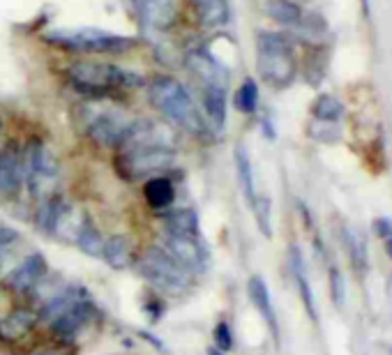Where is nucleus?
<instances>
[{
  "label": "nucleus",
  "mask_w": 392,
  "mask_h": 355,
  "mask_svg": "<svg viewBox=\"0 0 392 355\" xmlns=\"http://www.w3.org/2000/svg\"><path fill=\"white\" fill-rule=\"evenodd\" d=\"M148 100L162 113L166 123L176 125L194 136H206L208 123L203 120L199 107L194 104L190 91L178 79L169 74H157L148 83Z\"/></svg>",
  "instance_id": "obj_1"
},
{
  "label": "nucleus",
  "mask_w": 392,
  "mask_h": 355,
  "mask_svg": "<svg viewBox=\"0 0 392 355\" xmlns=\"http://www.w3.org/2000/svg\"><path fill=\"white\" fill-rule=\"evenodd\" d=\"M44 39L63 51L81 55H122L136 48L134 37L102 28H53L46 32Z\"/></svg>",
  "instance_id": "obj_2"
},
{
  "label": "nucleus",
  "mask_w": 392,
  "mask_h": 355,
  "mask_svg": "<svg viewBox=\"0 0 392 355\" xmlns=\"http://www.w3.org/2000/svg\"><path fill=\"white\" fill-rule=\"evenodd\" d=\"M67 79L79 93L88 97H106L118 88H141L143 76L120 65L97 62V60H77L67 65Z\"/></svg>",
  "instance_id": "obj_3"
},
{
  "label": "nucleus",
  "mask_w": 392,
  "mask_h": 355,
  "mask_svg": "<svg viewBox=\"0 0 392 355\" xmlns=\"http://www.w3.org/2000/svg\"><path fill=\"white\" fill-rule=\"evenodd\" d=\"M256 69L268 86L289 88L298 74V62L293 58L291 39L282 32H259Z\"/></svg>",
  "instance_id": "obj_4"
},
{
  "label": "nucleus",
  "mask_w": 392,
  "mask_h": 355,
  "mask_svg": "<svg viewBox=\"0 0 392 355\" xmlns=\"http://www.w3.org/2000/svg\"><path fill=\"white\" fill-rule=\"evenodd\" d=\"M23 159H26V185L30 196L35 201L53 196L60 180V164L55 152L42 141H32L23 150Z\"/></svg>",
  "instance_id": "obj_5"
},
{
  "label": "nucleus",
  "mask_w": 392,
  "mask_h": 355,
  "mask_svg": "<svg viewBox=\"0 0 392 355\" xmlns=\"http://www.w3.org/2000/svg\"><path fill=\"white\" fill-rule=\"evenodd\" d=\"M138 272L150 281L152 286H157L166 293H181L192 281V272L183 268L176 258H171L162 247L148 249L141 261H138Z\"/></svg>",
  "instance_id": "obj_6"
},
{
  "label": "nucleus",
  "mask_w": 392,
  "mask_h": 355,
  "mask_svg": "<svg viewBox=\"0 0 392 355\" xmlns=\"http://www.w3.org/2000/svg\"><path fill=\"white\" fill-rule=\"evenodd\" d=\"M176 164V148H136L118 152V171L125 180L157 178Z\"/></svg>",
  "instance_id": "obj_7"
},
{
  "label": "nucleus",
  "mask_w": 392,
  "mask_h": 355,
  "mask_svg": "<svg viewBox=\"0 0 392 355\" xmlns=\"http://www.w3.org/2000/svg\"><path fill=\"white\" fill-rule=\"evenodd\" d=\"M136 148H176L169 123H157V120L148 118L132 120V125L118 143V152Z\"/></svg>",
  "instance_id": "obj_8"
},
{
  "label": "nucleus",
  "mask_w": 392,
  "mask_h": 355,
  "mask_svg": "<svg viewBox=\"0 0 392 355\" xmlns=\"http://www.w3.org/2000/svg\"><path fill=\"white\" fill-rule=\"evenodd\" d=\"M185 62L203 86L224 88V91H228V86H231V72L208 48H192V51H187Z\"/></svg>",
  "instance_id": "obj_9"
},
{
  "label": "nucleus",
  "mask_w": 392,
  "mask_h": 355,
  "mask_svg": "<svg viewBox=\"0 0 392 355\" xmlns=\"http://www.w3.org/2000/svg\"><path fill=\"white\" fill-rule=\"evenodd\" d=\"M26 182V159L23 148L16 141H10L0 150V196L14 199Z\"/></svg>",
  "instance_id": "obj_10"
},
{
  "label": "nucleus",
  "mask_w": 392,
  "mask_h": 355,
  "mask_svg": "<svg viewBox=\"0 0 392 355\" xmlns=\"http://www.w3.org/2000/svg\"><path fill=\"white\" fill-rule=\"evenodd\" d=\"M159 247L164 252L176 258L178 263L187 268L190 272H203L208 263V252L201 245L199 238H187V236H174V233H164L159 240Z\"/></svg>",
  "instance_id": "obj_11"
},
{
  "label": "nucleus",
  "mask_w": 392,
  "mask_h": 355,
  "mask_svg": "<svg viewBox=\"0 0 392 355\" xmlns=\"http://www.w3.org/2000/svg\"><path fill=\"white\" fill-rule=\"evenodd\" d=\"M132 125V118H127L125 113L118 109L100 111L97 116L88 123V136L104 148H118L122 136Z\"/></svg>",
  "instance_id": "obj_12"
},
{
  "label": "nucleus",
  "mask_w": 392,
  "mask_h": 355,
  "mask_svg": "<svg viewBox=\"0 0 392 355\" xmlns=\"http://www.w3.org/2000/svg\"><path fill=\"white\" fill-rule=\"evenodd\" d=\"M138 16L148 30L164 32L178 21V0H138Z\"/></svg>",
  "instance_id": "obj_13"
},
{
  "label": "nucleus",
  "mask_w": 392,
  "mask_h": 355,
  "mask_svg": "<svg viewBox=\"0 0 392 355\" xmlns=\"http://www.w3.org/2000/svg\"><path fill=\"white\" fill-rule=\"evenodd\" d=\"M46 270H48V265L42 254H28L12 270L7 284H10V288L16 290V293H26V290L35 288L39 281L46 277Z\"/></svg>",
  "instance_id": "obj_14"
},
{
  "label": "nucleus",
  "mask_w": 392,
  "mask_h": 355,
  "mask_svg": "<svg viewBox=\"0 0 392 355\" xmlns=\"http://www.w3.org/2000/svg\"><path fill=\"white\" fill-rule=\"evenodd\" d=\"M249 297L251 302H254L256 312L263 316V321L268 323V328L273 330L275 339H280V323H277V314H275V307H273V297H270V290H268L266 279L261 277V274H254V277H249Z\"/></svg>",
  "instance_id": "obj_15"
},
{
  "label": "nucleus",
  "mask_w": 392,
  "mask_h": 355,
  "mask_svg": "<svg viewBox=\"0 0 392 355\" xmlns=\"http://www.w3.org/2000/svg\"><path fill=\"white\" fill-rule=\"evenodd\" d=\"M91 316H93V304L88 300H81L77 304H72L67 312L60 314V316L55 321H51V323H53V330L58 335L72 337V335H77L88 321H91Z\"/></svg>",
  "instance_id": "obj_16"
},
{
  "label": "nucleus",
  "mask_w": 392,
  "mask_h": 355,
  "mask_svg": "<svg viewBox=\"0 0 392 355\" xmlns=\"http://www.w3.org/2000/svg\"><path fill=\"white\" fill-rule=\"evenodd\" d=\"M81 300H86L84 288L81 286H65L42 304V314H39V316H42L44 321H55L60 314L67 312L72 304H77Z\"/></svg>",
  "instance_id": "obj_17"
},
{
  "label": "nucleus",
  "mask_w": 392,
  "mask_h": 355,
  "mask_svg": "<svg viewBox=\"0 0 392 355\" xmlns=\"http://www.w3.org/2000/svg\"><path fill=\"white\" fill-rule=\"evenodd\" d=\"M196 16L206 28H222L231 19L228 0H192Z\"/></svg>",
  "instance_id": "obj_18"
},
{
  "label": "nucleus",
  "mask_w": 392,
  "mask_h": 355,
  "mask_svg": "<svg viewBox=\"0 0 392 355\" xmlns=\"http://www.w3.org/2000/svg\"><path fill=\"white\" fill-rule=\"evenodd\" d=\"M291 270H293V277H296V284H298V290H300L302 304H305L309 319L316 323L318 321V312H316L314 290H312V284H309V279H307L305 263H302V256H300V249L298 247L291 249Z\"/></svg>",
  "instance_id": "obj_19"
},
{
  "label": "nucleus",
  "mask_w": 392,
  "mask_h": 355,
  "mask_svg": "<svg viewBox=\"0 0 392 355\" xmlns=\"http://www.w3.org/2000/svg\"><path fill=\"white\" fill-rule=\"evenodd\" d=\"M164 226H166V233H174V236L199 238V233H201L199 215L187 208L169 210V213L164 215Z\"/></svg>",
  "instance_id": "obj_20"
},
{
  "label": "nucleus",
  "mask_w": 392,
  "mask_h": 355,
  "mask_svg": "<svg viewBox=\"0 0 392 355\" xmlns=\"http://www.w3.org/2000/svg\"><path fill=\"white\" fill-rule=\"evenodd\" d=\"M203 109L210 120V127L222 132L226 127V91L215 86H203Z\"/></svg>",
  "instance_id": "obj_21"
},
{
  "label": "nucleus",
  "mask_w": 392,
  "mask_h": 355,
  "mask_svg": "<svg viewBox=\"0 0 392 355\" xmlns=\"http://www.w3.org/2000/svg\"><path fill=\"white\" fill-rule=\"evenodd\" d=\"M143 194H145V201H148V206L155 208V210H164L169 206H174V201H176L174 182H171L169 178H164V175L150 178V180L145 182Z\"/></svg>",
  "instance_id": "obj_22"
},
{
  "label": "nucleus",
  "mask_w": 392,
  "mask_h": 355,
  "mask_svg": "<svg viewBox=\"0 0 392 355\" xmlns=\"http://www.w3.org/2000/svg\"><path fill=\"white\" fill-rule=\"evenodd\" d=\"M263 12L268 19H273L280 26L287 28H296L302 21V10L300 5H296L293 0H266L263 3Z\"/></svg>",
  "instance_id": "obj_23"
},
{
  "label": "nucleus",
  "mask_w": 392,
  "mask_h": 355,
  "mask_svg": "<svg viewBox=\"0 0 392 355\" xmlns=\"http://www.w3.org/2000/svg\"><path fill=\"white\" fill-rule=\"evenodd\" d=\"M102 258L111 265L113 270H125L132 261V245L125 236H111L104 240Z\"/></svg>",
  "instance_id": "obj_24"
},
{
  "label": "nucleus",
  "mask_w": 392,
  "mask_h": 355,
  "mask_svg": "<svg viewBox=\"0 0 392 355\" xmlns=\"http://www.w3.org/2000/svg\"><path fill=\"white\" fill-rule=\"evenodd\" d=\"M32 326H35V316H32L30 312H26V309L12 312L0 321V337L10 339V342H16V339L26 337L32 330Z\"/></svg>",
  "instance_id": "obj_25"
},
{
  "label": "nucleus",
  "mask_w": 392,
  "mask_h": 355,
  "mask_svg": "<svg viewBox=\"0 0 392 355\" xmlns=\"http://www.w3.org/2000/svg\"><path fill=\"white\" fill-rule=\"evenodd\" d=\"M235 171H238V180H240V187L244 199H247V203L251 206L256 199V182H254V168H251V159L247 155V150L238 145L235 148Z\"/></svg>",
  "instance_id": "obj_26"
},
{
  "label": "nucleus",
  "mask_w": 392,
  "mask_h": 355,
  "mask_svg": "<svg viewBox=\"0 0 392 355\" xmlns=\"http://www.w3.org/2000/svg\"><path fill=\"white\" fill-rule=\"evenodd\" d=\"M77 245H79V249H81V252H84L86 256H97V258H102L104 238H102L100 229H97V226H95L91 220H86L84 229H81L79 238H77Z\"/></svg>",
  "instance_id": "obj_27"
},
{
  "label": "nucleus",
  "mask_w": 392,
  "mask_h": 355,
  "mask_svg": "<svg viewBox=\"0 0 392 355\" xmlns=\"http://www.w3.org/2000/svg\"><path fill=\"white\" fill-rule=\"evenodd\" d=\"M312 113L321 120V123H337V120L341 118V113H344V107H341V102L337 100V97L321 95V97H316Z\"/></svg>",
  "instance_id": "obj_28"
},
{
  "label": "nucleus",
  "mask_w": 392,
  "mask_h": 355,
  "mask_svg": "<svg viewBox=\"0 0 392 355\" xmlns=\"http://www.w3.org/2000/svg\"><path fill=\"white\" fill-rule=\"evenodd\" d=\"M235 109L240 113H254L259 107V83L251 76H247L240 83L238 93H235Z\"/></svg>",
  "instance_id": "obj_29"
},
{
  "label": "nucleus",
  "mask_w": 392,
  "mask_h": 355,
  "mask_svg": "<svg viewBox=\"0 0 392 355\" xmlns=\"http://www.w3.org/2000/svg\"><path fill=\"white\" fill-rule=\"evenodd\" d=\"M251 210H254V215H256V224H259L261 233H263L266 238H270L273 236V222H270L273 203H270V199L263 196V194H256L254 203H251Z\"/></svg>",
  "instance_id": "obj_30"
},
{
  "label": "nucleus",
  "mask_w": 392,
  "mask_h": 355,
  "mask_svg": "<svg viewBox=\"0 0 392 355\" xmlns=\"http://www.w3.org/2000/svg\"><path fill=\"white\" fill-rule=\"evenodd\" d=\"M330 297L337 309L346 304V284L337 268H330Z\"/></svg>",
  "instance_id": "obj_31"
},
{
  "label": "nucleus",
  "mask_w": 392,
  "mask_h": 355,
  "mask_svg": "<svg viewBox=\"0 0 392 355\" xmlns=\"http://www.w3.org/2000/svg\"><path fill=\"white\" fill-rule=\"evenodd\" d=\"M215 344L219 351H228L233 346V333L231 328H228L226 321H219L217 328H215Z\"/></svg>",
  "instance_id": "obj_32"
},
{
  "label": "nucleus",
  "mask_w": 392,
  "mask_h": 355,
  "mask_svg": "<svg viewBox=\"0 0 392 355\" xmlns=\"http://www.w3.org/2000/svg\"><path fill=\"white\" fill-rule=\"evenodd\" d=\"M374 231H377L379 238H392V222L388 220V217H379L377 222H374Z\"/></svg>",
  "instance_id": "obj_33"
},
{
  "label": "nucleus",
  "mask_w": 392,
  "mask_h": 355,
  "mask_svg": "<svg viewBox=\"0 0 392 355\" xmlns=\"http://www.w3.org/2000/svg\"><path fill=\"white\" fill-rule=\"evenodd\" d=\"M386 252H388V256L392 258V238L386 240Z\"/></svg>",
  "instance_id": "obj_34"
},
{
  "label": "nucleus",
  "mask_w": 392,
  "mask_h": 355,
  "mask_svg": "<svg viewBox=\"0 0 392 355\" xmlns=\"http://www.w3.org/2000/svg\"><path fill=\"white\" fill-rule=\"evenodd\" d=\"M208 355H224V351H219V349H210Z\"/></svg>",
  "instance_id": "obj_35"
},
{
  "label": "nucleus",
  "mask_w": 392,
  "mask_h": 355,
  "mask_svg": "<svg viewBox=\"0 0 392 355\" xmlns=\"http://www.w3.org/2000/svg\"><path fill=\"white\" fill-rule=\"evenodd\" d=\"M37 355H58V353H55V351H39Z\"/></svg>",
  "instance_id": "obj_36"
},
{
  "label": "nucleus",
  "mask_w": 392,
  "mask_h": 355,
  "mask_svg": "<svg viewBox=\"0 0 392 355\" xmlns=\"http://www.w3.org/2000/svg\"><path fill=\"white\" fill-rule=\"evenodd\" d=\"M0 132H3V118H0Z\"/></svg>",
  "instance_id": "obj_37"
}]
</instances>
